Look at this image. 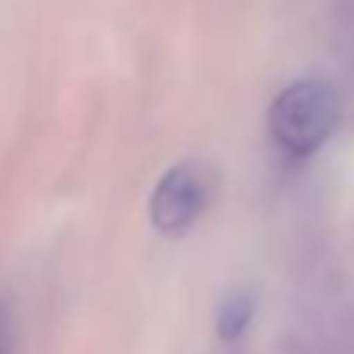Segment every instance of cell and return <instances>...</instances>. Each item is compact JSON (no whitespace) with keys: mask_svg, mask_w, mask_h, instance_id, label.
I'll return each instance as SVG.
<instances>
[{"mask_svg":"<svg viewBox=\"0 0 354 354\" xmlns=\"http://www.w3.org/2000/svg\"><path fill=\"white\" fill-rule=\"evenodd\" d=\"M214 173L204 163H179L160 179V185L151 194V223L163 235H185L194 226L210 198H214Z\"/></svg>","mask_w":354,"mask_h":354,"instance_id":"7a4b0ae2","label":"cell"},{"mask_svg":"<svg viewBox=\"0 0 354 354\" xmlns=\"http://www.w3.org/2000/svg\"><path fill=\"white\" fill-rule=\"evenodd\" d=\"M339 122V97L326 82H298L270 107L273 141L295 157H308L333 135Z\"/></svg>","mask_w":354,"mask_h":354,"instance_id":"6da1fadb","label":"cell"},{"mask_svg":"<svg viewBox=\"0 0 354 354\" xmlns=\"http://www.w3.org/2000/svg\"><path fill=\"white\" fill-rule=\"evenodd\" d=\"M251 310H254V301L248 295H232V298L223 301L220 308V320H216V329H220L223 339H235L241 335V329L251 320Z\"/></svg>","mask_w":354,"mask_h":354,"instance_id":"3957f363","label":"cell"},{"mask_svg":"<svg viewBox=\"0 0 354 354\" xmlns=\"http://www.w3.org/2000/svg\"><path fill=\"white\" fill-rule=\"evenodd\" d=\"M0 354H19L16 351V323L13 310L3 298H0Z\"/></svg>","mask_w":354,"mask_h":354,"instance_id":"277c9868","label":"cell"}]
</instances>
